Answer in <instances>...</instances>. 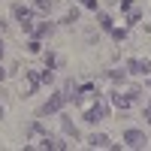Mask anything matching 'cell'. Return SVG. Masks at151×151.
I'll return each mask as SVG.
<instances>
[{
	"label": "cell",
	"mask_w": 151,
	"mask_h": 151,
	"mask_svg": "<svg viewBox=\"0 0 151 151\" xmlns=\"http://www.w3.org/2000/svg\"><path fill=\"white\" fill-rule=\"evenodd\" d=\"M64 106H67V97H64V91H60V94H52V97H48L45 103L40 106V115H55V112H60Z\"/></svg>",
	"instance_id": "obj_1"
},
{
	"label": "cell",
	"mask_w": 151,
	"mask_h": 151,
	"mask_svg": "<svg viewBox=\"0 0 151 151\" xmlns=\"http://www.w3.org/2000/svg\"><path fill=\"white\" fill-rule=\"evenodd\" d=\"M124 145H127V148H145V145H148L145 130H136V127L124 130Z\"/></svg>",
	"instance_id": "obj_2"
},
{
	"label": "cell",
	"mask_w": 151,
	"mask_h": 151,
	"mask_svg": "<svg viewBox=\"0 0 151 151\" xmlns=\"http://www.w3.org/2000/svg\"><path fill=\"white\" fill-rule=\"evenodd\" d=\"M124 70L133 73V76H148L151 73V60L148 58H130L127 64H124Z\"/></svg>",
	"instance_id": "obj_3"
},
{
	"label": "cell",
	"mask_w": 151,
	"mask_h": 151,
	"mask_svg": "<svg viewBox=\"0 0 151 151\" xmlns=\"http://www.w3.org/2000/svg\"><path fill=\"white\" fill-rule=\"evenodd\" d=\"M109 115V106H103L100 103V97H97V106H91V109H85V115H82V121H88V124H97V121H103Z\"/></svg>",
	"instance_id": "obj_4"
},
{
	"label": "cell",
	"mask_w": 151,
	"mask_h": 151,
	"mask_svg": "<svg viewBox=\"0 0 151 151\" xmlns=\"http://www.w3.org/2000/svg\"><path fill=\"white\" fill-rule=\"evenodd\" d=\"M109 100H112V106H115V109H121V112H127V109L133 106L130 94H121V91H112V94H109Z\"/></svg>",
	"instance_id": "obj_5"
},
{
	"label": "cell",
	"mask_w": 151,
	"mask_h": 151,
	"mask_svg": "<svg viewBox=\"0 0 151 151\" xmlns=\"http://www.w3.org/2000/svg\"><path fill=\"white\" fill-rule=\"evenodd\" d=\"M88 145H91V148H112L115 142H112L106 133H94V136H88Z\"/></svg>",
	"instance_id": "obj_6"
},
{
	"label": "cell",
	"mask_w": 151,
	"mask_h": 151,
	"mask_svg": "<svg viewBox=\"0 0 151 151\" xmlns=\"http://www.w3.org/2000/svg\"><path fill=\"white\" fill-rule=\"evenodd\" d=\"M12 15L18 18V24H24V21H33V9H27V6L15 3V6H12Z\"/></svg>",
	"instance_id": "obj_7"
},
{
	"label": "cell",
	"mask_w": 151,
	"mask_h": 151,
	"mask_svg": "<svg viewBox=\"0 0 151 151\" xmlns=\"http://www.w3.org/2000/svg\"><path fill=\"white\" fill-rule=\"evenodd\" d=\"M24 79H27V91H24V97L36 94V88H40V76H36L33 70H24Z\"/></svg>",
	"instance_id": "obj_8"
},
{
	"label": "cell",
	"mask_w": 151,
	"mask_h": 151,
	"mask_svg": "<svg viewBox=\"0 0 151 151\" xmlns=\"http://www.w3.org/2000/svg\"><path fill=\"white\" fill-rule=\"evenodd\" d=\"M60 130H64V136H73V139H79V130H76V124H73L67 115H60Z\"/></svg>",
	"instance_id": "obj_9"
},
{
	"label": "cell",
	"mask_w": 151,
	"mask_h": 151,
	"mask_svg": "<svg viewBox=\"0 0 151 151\" xmlns=\"http://www.w3.org/2000/svg\"><path fill=\"white\" fill-rule=\"evenodd\" d=\"M52 30H55V24H52V21H40V24L33 27V36H36V40H42V36H48Z\"/></svg>",
	"instance_id": "obj_10"
},
{
	"label": "cell",
	"mask_w": 151,
	"mask_h": 151,
	"mask_svg": "<svg viewBox=\"0 0 151 151\" xmlns=\"http://www.w3.org/2000/svg\"><path fill=\"white\" fill-rule=\"evenodd\" d=\"M139 21H142V9H127V27H133Z\"/></svg>",
	"instance_id": "obj_11"
},
{
	"label": "cell",
	"mask_w": 151,
	"mask_h": 151,
	"mask_svg": "<svg viewBox=\"0 0 151 151\" xmlns=\"http://www.w3.org/2000/svg\"><path fill=\"white\" fill-rule=\"evenodd\" d=\"M97 21H100V27H103V30H112V27H115L112 15H106V12H100V15H97Z\"/></svg>",
	"instance_id": "obj_12"
},
{
	"label": "cell",
	"mask_w": 151,
	"mask_h": 151,
	"mask_svg": "<svg viewBox=\"0 0 151 151\" xmlns=\"http://www.w3.org/2000/svg\"><path fill=\"white\" fill-rule=\"evenodd\" d=\"M109 33H112V40H115V42H124V40H127V27H112Z\"/></svg>",
	"instance_id": "obj_13"
},
{
	"label": "cell",
	"mask_w": 151,
	"mask_h": 151,
	"mask_svg": "<svg viewBox=\"0 0 151 151\" xmlns=\"http://www.w3.org/2000/svg\"><path fill=\"white\" fill-rule=\"evenodd\" d=\"M27 52H30V55H40V52H42V42L36 40V36H30V42H27Z\"/></svg>",
	"instance_id": "obj_14"
},
{
	"label": "cell",
	"mask_w": 151,
	"mask_h": 151,
	"mask_svg": "<svg viewBox=\"0 0 151 151\" xmlns=\"http://www.w3.org/2000/svg\"><path fill=\"white\" fill-rule=\"evenodd\" d=\"M109 79L112 82H124L127 79V70H109Z\"/></svg>",
	"instance_id": "obj_15"
},
{
	"label": "cell",
	"mask_w": 151,
	"mask_h": 151,
	"mask_svg": "<svg viewBox=\"0 0 151 151\" xmlns=\"http://www.w3.org/2000/svg\"><path fill=\"white\" fill-rule=\"evenodd\" d=\"M45 67H48V70H55V67H60V60H58V55H52V52H45Z\"/></svg>",
	"instance_id": "obj_16"
},
{
	"label": "cell",
	"mask_w": 151,
	"mask_h": 151,
	"mask_svg": "<svg viewBox=\"0 0 151 151\" xmlns=\"http://www.w3.org/2000/svg\"><path fill=\"white\" fill-rule=\"evenodd\" d=\"M52 82H55V73H52V70L45 67V73L40 76V85H52Z\"/></svg>",
	"instance_id": "obj_17"
},
{
	"label": "cell",
	"mask_w": 151,
	"mask_h": 151,
	"mask_svg": "<svg viewBox=\"0 0 151 151\" xmlns=\"http://www.w3.org/2000/svg\"><path fill=\"white\" fill-rule=\"evenodd\" d=\"M76 21H79V9H70L64 15V24H76Z\"/></svg>",
	"instance_id": "obj_18"
},
{
	"label": "cell",
	"mask_w": 151,
	"mask_h": 151,
	"mask_svg": "<svg viewBox=\"0 0 151 151\" xmlns=\"http://www.w3.org/2000/svg\"><path fill=\"white\" fill-rule=\"evenodd\" d=\"M36 9H40L42 15H45V12H52V0H36Z\"/></svg>",
	"instance_id": "obj_19"
},
{
	"label": "cell",
	"mask_w": 151,
	"mask_h": 151,
	"mask_svg": "<svg viewBox=\"0 0 151 151\" xmlns=\"http://www.w3.org/2000/svg\"><path fill=\"white\" fill-rule=\"evenodd\" d=\"M79 3H82L85 9H94V12H97V0H79Z\"/></svg>",
	"instance_id": "obj_20"
},
{
	"label": "cell",
	"mask_w": 151,
	"mask_h": 151,
	"mask_svg": "<svg viewBox=\"0 0 151 151\" xmlns=\"http://www.w3.org/2000/svg\"><path fill=\"white\" fill-rule=\"evenodd\" d=\"M127 94H130V100H139V97H142V88H130Z\"/></svg>",
	"instance_id": "obj_21"
},
{
	"label": "cell",
	"mask_w": 151,
	"mask_h": 151,
	"mask_svg": "<svg viewBox=\"0 0 151 151\" xmlns=\"http://www.w3.org/2000/svg\"><path fill=\"white\" fill-rule=\"evenodd\" d=\"M142 118H145V124H151V103L142 109Z\"/></svg>",
	"instance_id": "obj_22"
},
{
	"label": "cell",
	"mask_w": 151,
	"mask_h": 151,
	"mask_svg": "<svg viewBox=\"0 0 151 151\" xmlns=\"http://www.w3.org/2000/svg\"><path fill=\"white\" fill-rule=\"evenodd\" d=\"M127 9H133V0H121V12H127Z\"/></svg>",
	"instance_id": "obj_23"
},
{
	"label": "cell",
	"mask_w": 151,
	"mask_h": 151,
	"mask_svg": "<svg viewBox=\"0 0 151 151\" xmlns=\"http://www.w3.org/2000/svg\"><path fill=\"white\" fill-rule=\"evenodd\" d=\"M6 79V70H3V64H0V82H3Z\"/></svg>",
	"instance_id": "obj_24"
},
{
	"label": "cell",
	"mask_w": 151,
	"mask_h": 151,
	"mask_svg": "<svg viewBox=\"0 0 151 151\" xmlns=\"http://www.w3.org/2000/svg\"><path fill=\"white\" fill-rule=\"evenodd\" d=\"M0 58H3V40H0Z\"/></svg>",
	"instance_id": "obj_25"
},
{
	"label": "cell",
	"mask_w": 151,
	"mask_h": 151,
	"mask_svg": "<svg viewBox=\"0 0 151 151\" xmlns=\"http://www.w3.org/2000/svg\"><path fill=\"white\" fill-rule=\"evenodd\" d=\"M0 118H3V106H0Z\"/></svg>",
	"instance_id": "obj_26"
},
{
	"label": "cell",
	"mask_w": 151,
	"mask_h": 151,
	"mask_svg": "<svg viewBox=\"0 0 151 151\" xmlns=\"http://www.w3.org/2000/svg\"><path fill=\"white\" fill-rule=\"evenodd\" d=\"M148 88H151V79H148Z\"/></svg>",
	"instance_id": "obj_27"
}]
</instances>
